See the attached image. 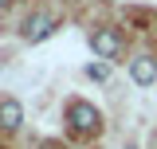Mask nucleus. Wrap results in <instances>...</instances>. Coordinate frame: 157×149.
I'll return each instance as SVG.
<instances>
[{"label": "nucleus", "mask_w": 157, "mask_h": 149, "mask_svg": "<svg viewBox=\"0 0 157 149\" xmlns=\"http://www.w3.org/2000/svg\"><path fill=\"white\" fill-rule=\"evenodd\" d=\"M130 78H134L137 86H153L157 82V59L153 55H137L130 63Z\"/></svg>", "instance_id": "obj_4"}, {"label": "nucleus", "mask_w": 157, "mask_h": 149, "mask_svg": "<svg viewBox=\"0 0 157 149\" xmlns=\"http://www.w3.org/2000/svg\"><path fill=\"white\" fill-rule=\"evenodd\" d=\"M0 4H8V0H0Z\"/></svg>", "instance_id": "obj_7"}, {"label": "nucleus", "mask_w": 157, "mask_h": 149, "mask_svg": "<svg viewBox=\"0 0 157 149\" xmlns=\"http://www.w3.org/2000/svg\"><path fill=\"white\" fill-rule=\"evenodd\" d=\"M20 122H24V106L16 98H4L0 102V126L4 130H20Z\"/></svg>", "instance_id": "obj_5"}, {"label": "nucleus", "mask_w": 157, "mask_h": 149, "mask_svg": "<svg viewBox=\"0 0 157 149\" xmlns=\"http://www.w3.org/2000/svg\"><path fill=\"white\" fill-rule=\"evenodd\" d=\"M86 74H90V78H98V82H102V78L110 74V67H106V63H90V67H86Z\"/></svg>", "instance_id": "obj_6"}, {"label": "nucleus", "mask_w": 157, "mask_h": 149, "mask_svg": "<svg viewBox=\"0 0 157 149\" xmlns=\"http://www.w3.org/2000/svg\"><path fill=\"white\" fill-rule=\"evenodd\" d=\"M90 47H94L98 59H114L118 51H122V36H118L114 28H98L94 36H90Z\"/></svg>", "instance_id": "obj_3"}, {"label": "nucleus", "mask_w": 157, "mask_h": 149, "mask_svg": "<svg viewBox=\"0 0 157 149\" xmlns=\"http://www.w3.org/2000/svg\"><path fill=\"white\" fill-rule=\"evenodd\" d=\"M55 28H59V20L51 16V12L28 16V24H24V39H28V43H39V39H47V36H51Z\"/></svg>", "instance_id": "obj_2"}, {"label": "nucleus", "mask_w": 157, "mask_h": 149, "mask_svg": "<svg viewBox=\"0 0 157 149\" xmlns=\"http://www.w3.org/2000/svg\"><path fill=\"white\" fill-rule=\"evenodd\" d=\"M67 122H71V130H75V133H98L102 114H98L90 102H71V106H67Z\"/></svg>", "instance_id": "obj_1"}]
</instances>
